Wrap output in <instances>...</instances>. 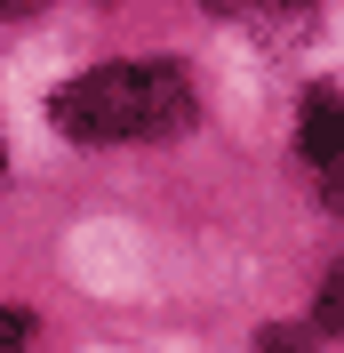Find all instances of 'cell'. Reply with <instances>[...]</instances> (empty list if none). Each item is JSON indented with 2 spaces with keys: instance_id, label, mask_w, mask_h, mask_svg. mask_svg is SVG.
Instances as JSON below:
<instances>
[{
  "instance_id": "cell-4",
  "label": "cell",
  "mask_w": 344,
  "mask_h": 353,
  "mask_svg": "<svg viewBox=\"0 0 344 353\" xmlns=\"http://www.w3.org/2000/svg\"><path fill=\"white\" fill-rule=\"evenodd\" d=\"M321 330H344V265L321 281Z\"/></svg>"
},
{
  "instance_id": "cell-1",
  "label": "cell",
  "mask_w": 344,
  "mask_h": 353,
  "mask_svg": "<svg viewBox=\"0 0 344 353\" xmlns=\"http://www.w3.org/2000/svg\"><path fill=\"white\" fill-rule=\"evenodd\" d=\"M48 121L72 145H136L193 129V81L176 65H96L48 97Z\"/></svg>"
},
{
  "instance_id": "cell-2",
  "label": "cell",
  "mask_w": 344,
  "mask_h": 353,
  "mask_svg": "<svg viewBox=\"0 0 344 353\" xmlns=\"http://www.w3.org/2000/svg\"><path fill=\"white\" fill-rule=\"evenodd\" d=\"M297 145L312 161V185H321L328 209H344V97L336 88H312L297 112Z\"/></svg>"
},
{
  "instance_id": "cell-5",
  "label": "cell",
  "mask_w": 344,
  "mask_h": 353,
  "mask_svg": "<svg viewBox=\"0 0 344 353\" xmlns=\"http://www.w3.org/2000/svg\"><path fill=\"white\" fill-rule=\"evenodd\" d=\"M24 337H32V321L24 313H0V345H24Z\"/></svg>"
},
{
  "instance_id": "cell-3",
  "label": "cell",
  "mask_w": 344,
  "mask_h": 353,
  "mask_svg": "<svg viewBox=\"0 0 344 353\" xmlns=\"http://www.w3.org/2000/svg\"><path fill=\"white\" fill-rule=\"evenodd\" d=\"M200 8L240 17V24H257V32H304L312 24V0H200Z\"/></svg>"
},
{
  "instance_id": "cell-6",
  "label": "cell",
  "mask_w": 344,
  "mask_h": 353,
  "mask_svg": "<svg viewBox=\"0 0 344 353\" xmlns=\"http://www.w3.org/2000/svg\"><path fill=\"white\" fill-rule=\"evenodd\" d=\"M32 8H48V0H0V17H32Z\"/></svg>"
}]
</instances>
